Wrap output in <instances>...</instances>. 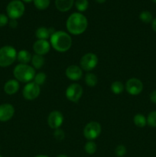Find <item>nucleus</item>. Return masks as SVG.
<instances>
[{
    "label": "nucleus",
    "instance_id": "nucleus-4",
    "mask_svg": "<svg viewBox=\"0 0 156 157\" xmlns=\"http://www.w3.org/2000/svg\"><path fill=\"white\" fill-rule=\"evenodd\" d=\"M17 59V52L12 46L6 45L0 48V67L12 65Z\"/></svg>",
    "mask_w": 156,
    "mask_h": 157
},
{
    "label": "nucleus",
    "instance_id": "nucleus-28",
    "mask_svg": "<svg viewBox=\"0 0 156 157\" xmlns=\"http://www.w3.org/2000/svg\"><path fill=\"white\" fill-rule=\"evenodd\" d=\"M147 124L149 127L155 128L156 127V111H151L148 113L146 118Z\"/></svg>",
    "mask_w": 156,
    "mask_h": 157
},
{
    "label": "nucleus",
    "instance_id": "nucleus-40",
    "mask_svg": "<svg viewBox=\"0 0 156 157\" xmlns=\"http://www.w3.org/2000/svg\"><path fill=\"white\" fill-rule=\"evenodd\" d=\"M0 157H3L2 156H1V155H0Z\"/></svg>",
    "mask_w": 156,
    "mask_h": 157
},
{
    "label": "nucleus",
    "instance_id": "nucleus-30",
    "mask_svg": "<svg viewBox=\"0 0 156 157\" xmlns=\"http://www.w3.org/2000/svg\"><path fill=\"white\" fill-rule=\"evenodd\" d=\"M54 138L58 141H62L64 139V137H65V133H64V130L58 128L54 130Z\"/></svg>",
    "mask_w": 156,
    "mask_h": 157
},
{
    "label": "nucleus",
    "instance_id": "nucleus-18",
    "mask_svg": "<svg viewBox=\"0 0 156 157\" xmlns=\"http://www.w3.org/2000/svg\"><path fill=\"white\" fill-rule=\"evenodd\" d=\"M50 34L49 29L45 27H40L35 32V36L38 40H47L50 37Z\"/></svg>",
    "mask_w": 156,
    "mask_h": 157
},
{
    "label": "nucleus",
    "instance_id": "nucleus-32",
    "mask_svg": "<svg viewBox=\"0 0 156 157\" xmlns=\"http://www.w3.org/2000/svg\"><path fill=\"white\" fill-rule=\"evenodd\" d=\"M9 25L12 29H15L18 26V21L16 19H11L9 21Z\"/></svg>",
    "mask_w": 156,
    "mask_h": 157
},
{
    "label": "nucleus",
    "instance_id": "nucleus-14",
    "mask_svg": "<svg viewBox=\"0 0 156 157\" xmlns=\"http://www.w3.org/2000/svg\"><path fill=\"white\" fill-rule=\"evenodd\" d=\"M50 49V44L47 40H37L33 44V50L35 54L39 55H45Z\"/></svg>",
    "mask_w": 156,
    "mask_h": 157
},
{
    "label": "nucleus",
    "instance_id": "nucleus-17",
    "mask_svg": "<svg viewBox=\"0 0 156 157\" xmlns=\"http://www.w3.org/2000/svg\"><path fill=\"white\" fill-rule=\"evenodd\" d=\"M32 54L27 50H21L17 53V61L20 64H28L32 61Z\"/></svg>",
    "mask_w": 156,
    "mask_h": 157
},
{
    "label": "nucleus",
    "instance_id": "nucleus-2",
    "mask_svg": "<svg viewBox=\"0 0 156 157\" xmlns=\"http://www.w3.org/2000/svg\"><path fill=\"white\" fill-rule=\"evenodd\" d=\"M50 46L58 52H66L71 48L72 38L64 31L54 32L50 37Z\"/></svg>",
    "mask_w": 156,
    "mask_h": 157
},
{
    "label": "nucleus",
    "instance_id": "nucleus-8",
    "mask_svg": "<svg viewBox=\"0 0 156 157\" xmlns=\"http://www.w3.org/2000/svg\"><path fill=\"white\" fill-rule=\"evenodd\" d=\"M40 93H41V87L34 81L26 84L22 91L23 97L28 101H33L36 99L40 95Z\"/></svg>",
    "mask_w": 156,
    "mask_h": 157
},
{
    "label": "nucleus",
    "instance_id": "nucleus-1",
    "mask_svg": "<svg viewBox=\"0 0 156 157\" xmlns=\"http://www.w3.org/2000/svg\"><path fill=\"white\" fill-rule=\"evenodd\" d=\"M67 29L70 34L79 35L84 33L88 26V21L85 15L80 12H74L68 17L66 22Z\"/></svg>",
    "mask_w": 156,
    "mask_h": 157
},
{
    "label": "nucleus",
    "instance_id": "nucleus-35",
    "mask_svg": "<svg viewBox=\"0 0 156 157\" xmlns=\"http://www.w3.org/2000/svg\"><path fill=\"white\" fill-rule=\"evenodd\" d=\"M95 1H96V2L99 3V4H102V3L106 2V0H95Z\"/></svg>",
    "mask_w": 156,
    "mask_h": 157
},
{
    "label": "nucleus",
    "instance_id": "nucleus-24",
    "mask_svg": "<svg viewBox=\"0 0 156 157\" xmlns=\"http://www.w3.org/2000/svg\"><path fill=\"white\" fill-rule=\"evenodd\" d=\"M33 2L38 10H45L50 6V0H33Z\"/></svg>",
    "mask_w": 156,
    "mask_h": 157
},
{
    "label": "nucleus",
    "instance_id": "nucleus-5",
    "mask_svg": "<svg viewBox=\"0 0 156 157\" xmlns=\"http://www.w3.org/2000/svg\"><path fill=\"white\" fill-rule=\"evenodd\" d=\"M24 3L20 0H12L8 4L6 8V12L9 18L11 19H18L21 18L24 13Z\"/></svg>",
    "mask_w": 156,
    "mask_h": 157
},
{
    "label": "nucleus",
    "instance_id": "nucleus-36",
    "mask_svg": "<svg viewBox=\"0 0 156 157\" xmlns=\"http://www.w3.org/2000/svg\"><path fill=\"white\" fill-rule=\"evenodd\" d=\"M21 2H26V3H29L33 2V0H21Z\"/></svg>",
    "mask_w": 156,
    "mask_h": 157
},
{
    "label": "nucleus",
    "instance_id": "nucleus-13",
    "mask_svg": "<svg viewBox=\"0 0 156 157\" xmlns=\"http://www.w3.org/2000/svg\"><path fill=\"white\" fill-rule=\"evenodd\" d=\"M15 114V108L10 104H2L0 105V121L6 122L12 119Z\"/></svg>",
    "mask_w": 156,
    "mask_h": 157
},
{
    "label": "nucleus",
    "instance_id": "nucleus-22",
    "mask_svg": "<svg viewBox=\"0 0 156 157\" xmlns=\"http://www.w3.org/2000/svg\"><path fill=\"white\" fill-rule=\"evenodd\" d=\"M125 86L121 81H114L111 84V90L115 94H120L124 91Z\"/></svg>",
    "mask_w": 156,
    "mask_h": 157
},
{
    "label": "nucleus",
    "instance_id": "nucleus-3",
    "mask_svg": "<svg viewBox=\"0 0 156 157\" xmlns=\"http://www.w3.org/2000/svg\"><path fill=\"white\" fill-rule=\"evenodd\" d=\"M13 75L18 81L23 83H29L33 81L35 76V69L28 64H19L15 67Z\"/></svg>",
    "mask_w": 156,
    "mask_h": 157
},
{
    "label": "nucleus",
    "instance_id": "nucleus-6",
    "mask_svg": "<svg viewBox=\"0 0 156 157\" xmlns=\"http://www.w3.org/2000/svg\"><path fill=\"white\" fill-rule=\"evenodd\" d=\"M102 128L101 125L96 121H91L85 126L84 129V136L87 140L93 141L100 135Z\"/></svg>",
    "mask_w": 156,
    "mask_h": 157
},
{
    "label": "nucleus",
    "instance_id": "nucleus-10",
    "mask_svg": "<svg viewBox=\"0 0 156 157\" xmlns=\"http://www.w3.org/2000/svg\"><path fill=\"white\" fill-rule=\"evenodd\" d=\"M125 89L130 95L136 96L142 93L143 90V84L138 78H130L125 83Z\"/></svg>",
    "mask_w": 156,
    "mask_h": 157
},
{
    "label": "nucleus",
    "instance_id": "nucleus-26",
    "mask_svg": "<svg viewBox=\"0 0 156 157\" xmlns=\"http://www.w3.org/2000/svg\"><path fill=\"white\" fill-rule=\"evenodd\" d=\"M75 6L79 12H85L89 7V2L88 0H76Z\"/></svg>",
    "mask_w": 156,
    "mask_h": 157
},
{
    "label": "nucleus",
    "instance_id": "nucleus-15",
    "mask_svg": "<svg viewBox=\"0 0 156 157\" xmlns=\"http://www.w3.org/2000/svg\"><path fill=\"white\" fill-rule=\"evenodd\" d=\"M19 90V83L16 79H11L6 81L4 85V91L9 95L16 94Z\"/></svg>",
    "mask_w": 156,
    "mask_h": 157
},
{
    "label": "nucleus",
    "instance_id": "nucleus-38",
    "mask_svg": "<svg viewBox=\"0 0 156 157\" xmlns=\"http://www.w3.org/2000/svg\"><path fill=\"white\" fill-rule=\"evenodd\" d=\"M35 157H49V156H46V155H38V156H37Z\"/></svg>",
    "mask_w": 156,
    "mask_h": 157
},
{
    "label": "nucleus",
    "instance_id": "nucleus-16",
    "mask_svg": "<svg viewBox=\"0 0 156 157\" xmlns=\"http://www.w3.org/2000/svg\"><path fill=\"white\" fill-rule=\"evenodd\" d=\"M74 3V0H55V6L58 11L65 12L70 10Z\"/></svg>",
    "mask_w": 156,
    "mask_h": 157
},
{
    "label": "nucleus",
    "instance_id": "nucleus-25",
    "mask_svg": "<svg viewBox=\"0 0 156 157\" xmlns=\"http://www.w3.org/2000/svg\"><path fill=\"white\" fill-rule=\"evenodd\" d=\"M139 18L141 21L145 24H148L150 22H152L153 21V16L152 14L148 11H143L139 15Z\"/></svg>",
    "mask_w": 156,
    "mask_h": 157
},
{
    "label": "nucleus",
    "instance_id": "nucleus-37",
    "mask_svg": "<svg viewBox=\"0 0 156 157\" xmlns=\"http://www.w3.org/2000/svg\"><path fill=\"white\" fill-rule=\"evenodd\" d=\"M57 157H68V156H67V155H65V154H60V155H58V156Z\"/></svg>",
    "mask_w": 156,
    "mask_h": 157
},
{
    "label": "nucleus",
    "instance_id": "nucleus-21",
    "mask_svg": "<svg viewBox=\"0 0 156 157\" xmlns=\"http://www.w3.org/2000/svg\"><path fill=\"white\" fill-rule=\"evenodd\" d=\"M84 81H85L86 84H87L88 87H93L96 85L98 82L97 77L96 75H94L93 73H87L85 75V78H84Z\"/></svg>",
    "mask_w": 156,
    "mask_h": 157
},
{
    "label": "nucleus",
    "instance_id": "nucleus-23",
    "mask_svg": "<svg viewBox=\"0 0 156 157\" xmlns=\"http://www.w3.org/2000/svg\"><path fill=\"white\" fill-rule=\"evenodd\" d=\"M97 150V146H96V143L93 141H88L86 143L85 146H84V150L86 153L89 155L94 154Z\"/></svg>",
    "mask_w": 156,
    "mask_h": 157
},
{
    "label": "nucleus",
    "instance_id": "nucleus-33",
    "mask_svg": "<svg viewBox=\"0 0 156 157\" xmlns=\"http://www.w3.org/2000/svg\"><path fill=\"white\" fill-rule=\"evenodd\" d=\"M150 100L152 103L156 104V90H153L151 94H150Z\"/></svg>",
    "mask_w": 156,
    "mask_h": 157
},
{
    "label": "nucleus",
    "instance_id": "nucleus-31",
    "mask_svg": "<svg viewBox=\"0 0 156 157\" xmlns=\"http://www.w3.org/2000/svg\"><path fill=\"white\" fill-rule=\"evenodd\" d=\"M7 24H9L8 16L5 15V14L0 13V27H4Z\"/></svg>",
    "mask_w": 156,
    "mask_h": 157
},
{
    "label": "nucleus",
    "instance_id": "nucleus-11",
    "mask_svg": "<svg viewBox=\"0 0 156 157\" xmlns=\"http://www.w3.org/2000/svg\"><path fill=\"white\" fill-rule=\"evenodd\" d=\"M64 122V116L58 110H53L47 117V124L53 130L60 128Z\"/></svg>",
    "mask_w": 156,
    "mask_h": 157
},
{
    "label": "nucleus",
    "instance_id": "nucleus-7",
    "mask_svg": "<svg viewBox=\"0 0 156 157\" xmlns=\"http://www.w3.org/2000/svg\"><path fill=\"white\" fill-rule=\"evenodd\" d=\"M98 64V57L92 52L83 55L80 61V67L85 71H90L96 67Z\"/></svg>",
    "mask_w": 156,
    "mask_h": 157
},
{
    "label": "nucleus",
    "instance_id": "nucleus-27",
    "mask_svg": "<svg viewBox=\"0 0 156 157\" xmlns=\"http://www.w3.org/2000/svg\"><path fill=\"white\" fill-rule=\"evenodd\" d=\"M46 78H47V75H46V74H44V72H39V73H37L36 75H35L33 81L35 84L41 86V85H43L44 83L45 82Z\"/></svg>",
    "mask_w": 156,
    "mask_h": 157
},
{
    "label": "nucleus",
    "instance_id": "nucleus-12",
    "mask_svg": "<svg viewBox=\"0 0 156 157\" xmlns=\"http://www.w3.org/2000/svg\"><path fill=\"white\" fill-rule=\"evenodd\" d=\"M65 75L67 78L70 81H79L83 77V70L80 66L76 65V64H72V65L68 66L67 67Z\"/></svg>",
    "mask_w": 156,
    "mask_h": 157
},
{
    "label": "nucleus",
    "instance_id": "nucleus-20",
    "mask_svg": "<svg viewBox=\"0 0 156 157\" xmlns=\"http://www.w3.org/2000/svg\"><path fill=\"white\" fill-rule=\"evenodd\" d=\"M133 122H134L135 125L136 127H139V128H143L145 127L147 124V120L146 117L144 116L142 113H137L133 117Z\"/></svg>",
    "mask_w": 156,
    "mask_h": 157
},
{
    "label": "nucleus",
    "instance_id": "nucleus-19",
    "mask_svg": "<svg viewBox=\"0 0 156 157\" xmlns=\"http://www.w3.org/2000/svg\"><path fill=\"white\" fill-rule=\"evenodd\" d=\"M32 67L35 69H40L43 67V65L44 64V58L42 55H32Z\"/></svg>",
    "mask_w": 156,
    "mask_h": 157
},
{
    "label": "nucleus",
    "instance_id": "nucleus-34",
    "mask_svg": "<svg viewBox=\"0 0 156 157\" xmlns=\"http://www.w3.org/2000/svg\"><path fill=\"white\" fill-rule=\"evenodd\" d=\"M151 27H152V29L154 30V32H156V18L154 19H153L152 22H151Z\"/></svg>",
    "mask_w": 156,
    "mask_h": 157
},
{
    "label": "nucleus",
    "instance_id": "nucleus-29",
    "mask_svg": "<svg viewBox=\"0 0 156 157\" xmlns=\"http://www.w3.org/2000/svg\"><path fill=\"white\" fill-rule=\"evenodd\" d=\"M115 153L118 157H122L126 154V148L124 145H118L115 149Z\"/></svg>",
    "mask_w": 156,
    "mask_h": 157
},
{
    "label": "nucleus",
    "instance_id": "nucleus-9",
    "mask_svg": "<svg viewBox=\"0 0 156 157\" xmlns=\"http://www.w3.org/2000/svg\"><path fill=\"white\" fill-rule=\"evenodd\" d=\"M66 98L70 101L77 103L83 95V87L79 84H71L66 90Z\"/></svg>",
    "mask_w": 156,
    "mask_h": 157
},
{
    "label": "nucleus",
    "instance_id": "nucleus-39",
    "mask_svg": "<svg viewBox=\"0 0 156 157\" xmlns=\"http://www.w3.org/2000/svg\"><path fill=\"white\" fill-rule=\"evenodd\" d=\"M152 2H154V3H156V0H152Z\"/></svg>",
    "mask_w": 156,
    "mask_h": 157
}]
</instances>
